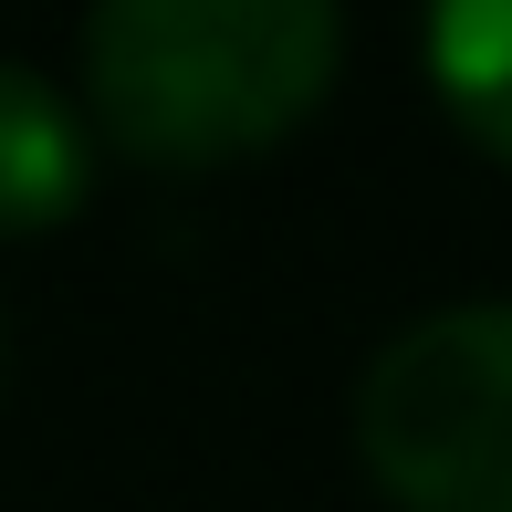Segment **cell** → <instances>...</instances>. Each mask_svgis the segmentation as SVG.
<instances>
[{
    "label": "cell",
    "instance_id": "obj_2",
    "mask_svg": "<svg viewBox=\"0 0 512 512\" xmlns=\"http://www.w3.org/2000/svg\"><path fill=\"white\" fill-rule=\"evenodd\" d=\"M356 450L408 512H512V293L439 304L366 356Z\"/></svg>",
    "mask_w": 512,
    "mask_h": 512
},
{
    "label": "cell",
    "instance_id": "obj_3",
    "mask_svg": "<svg viewBox=\"0 0 512 512\" xmlns=\"http://www.w3.org/2000/svg\"><path fill=\"white\" fill-rule=\"evenodd\" d=\"M84 115L42 63L0 53V230H42L84 199Z\"/></svg>",
    "mask_w": 512,
    "mask_h": 512
},
{
    "label": "cell",
    "instance_id": "obj_1",
    "mask_svg": "<svg viewBox=\"0 0 512 512\" xmlns=\"http://www.w3.org/2000/svg\"><path fill=\"white\" fill-rule=\"evenodd\" d=\"M345 63L324 0H105L84 21V95L157 168H220L304 126Z\"/></svg>",
    "mask_w": 512,
    "mask_h": 512
},
{
    "label": "cell",
    "instance_id": "obj_4",
    "mask_svg": "<svg viewBox=\"0 0 512 512\" xmlns=\"http://www.w3.org/2000/svg\"><path fill=\"white\" fill-rule=\"evenodd\" d=\"M418 53H429L439 105H450L492 157H512V0H439L429 32H418Z\"/></svg>",
    "mask_w": 512,
    "mask_h": 512
}]
</instances>
